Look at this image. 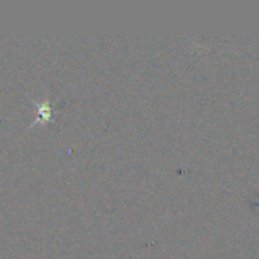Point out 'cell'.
I'll return each mask as SVG.
<instances>
[{
    "mask_svg": "<svg viewBox=\"0 0 259 259\" xmlns=\"http://www.w3.org/2000/svg\"><path fill=\"white\" fill-rule=\"evenodd\" d=\"M36 121H35V124H38V123H46V121H49L50 118H52V112H53V109H52V105H50V102L46 99L42 103H36Z\"/></svg>",
    "mask_w": 259,
    "mask_h": 259,
    "instance_id": "obj_1",
    "label": "cell"
}]
</instances>
